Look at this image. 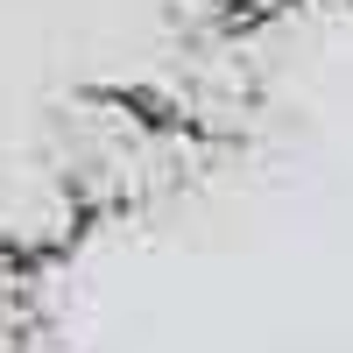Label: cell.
Instances as JSON below:
<instances>
[{"instance_id":"cell-1","label":"cell","mask_w":353,"mask_h":353,"mask_svg":"<svg viewBox=\"0 0 353 353\" xmlns=\"http://www.w3.org/2000/svg\"><path fill=\"white\" fill-rule=\"evenodd\" d=\"M0 353H28L21 346V325H0Z\"/></svg>"}]
</instances>
